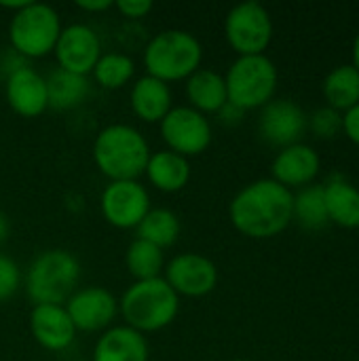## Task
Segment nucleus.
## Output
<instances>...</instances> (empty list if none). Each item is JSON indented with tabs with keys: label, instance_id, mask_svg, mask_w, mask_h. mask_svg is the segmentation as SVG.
<instances>
[{
	"label": "nucleus",
	"instance_id": "obj_1",
	"mask_svg": "<svg viewBox=\"0 0 359 361\" xmlns=\"http://www.w3.org/2000/svg\"><path fill=\"white\" fill-rule=\"evenodd\" d=\"M231 224L250 239H271L294 220V195L273 178L243 186L229 205Z\"/></svg>",
	"mask_w": 359,
	"mask_h": 361
},
{
	"label": "nucleus",
	"instance_id": "obj_2",
	"mask_svg": "<svg viewBox=\"0 0 359 361\" xmlns=\"http://www.w3.org/2000/svg\"><path fill=\"white\" fill-rule=\"evenodd\" d=\"M152 150L144 133L127 123H112L93 140V163L110 182L140 180Z\"/></svg>",
	"mask_w": 359,
	"mask_h": 361
},
{
	"label": "nucleus",
	"instance_id": "obj_3",
	"mask_svg": "<svg viewBox=\"0 0 359 361\" xmlns=\"http://www.w3.org/2000/svg\"><path fill=\"white\" fill-rule=\"evenodd\" d=\"M118 313L125 326L146 336L161 332L176 322L180 313V296L163 277L133 281L118 300Z\"/></svg>",
	"mask_w": 359,
	"mask_h": 361
},
{
	"label": "nucleus",
	"instance_id": "obj_4",
	"mask_svg": "<svg viewBox=\"0 0 359 361\" xmlns=\"http://www.w3.org/2000/svg\"><path fill=\"white\" fill-rule=\"evenodd\" d=\"M80 260L61 247L40 252L23 275V288L34 305H66L80 283Z\"/></svg>",
	"mask_w": 359,
	"mask_h": 361
},
{
	"label": "nucleus",
	"instance_id": "obj_5",
	"mask_svg": "<svg viewBox=\"0 0 359 361\" xmlns=\"http://www.w3.org/2000/svg\"><path fill=\"white\" fill-rule=\"evenodd\" d=\"M142 61L148 76L171 85L178 80H186L201 68L203 47L193 32L169 27L161 30L148 40Z\"/></svg>",
	"mask_w": 359,
	"mask_h": 361
},
{
	"label": "nucleus",
	"instance_id": "obj_6",
	"mask_svg": "<svg viewBox=\"0 0 359 361\" xmlns=\"http://www.w3.org/2000/svg\"><path fill=\"white\" fill-rule=\"evenodd\" d=\"M61 17L57 8L47 2H28L21 11L11 15L8 42L23 59H40L53 53L61 34Z\"/></svg>",
	"mask_w": 359,
	"mask_h": 361
},
{
	"label": "nucleus",
	"instance_id": "obj_7",
	"mask_svg": "<svg viewBox=\"0 0 359 361\" xmlns=\"http://www.w3.org/2000/svg\"><path fill=\"white\" fill-rule=\"evenodd\" d=\"M277 68L267 55H241L224 74L229 104L248 112L264 108L277 91Z\"/></svg>",
	"mask_w": 359,
	"mask_h": 361
},
{
	"label": "nucleus",
	"instance_id": "obj_8",
	"mask_svg": "<svg viewBox=\"0 0 359 361\" xmlns=\"http://www.w3.org/2000/svg\"><path fill=\"white\" fill-rule=\"evenodd\" d=\"M224 36L237 57L264 55L273 40V19L256 0L235 4L224 17Z\"/></svg>",
	"mask_w": 359,
	"mask_h": 361
},
{
	"label": "nucleus",
	"instance_id": "obj_9",
	"mask_svg": "<svg viewBox=\"0 0 359 361\" xmlns=\"http://www.w3.org/2000/svg\"><path fill=\"white\" fill-rule=\"evenodd\" d=\"M159 131L167 150L184 159L203 154L214 137L209 118L190 106H174L159 123Z\"/></svg>",
	"mask_w": 359,
	"mask_h": 361
},
{
	"label": "nucleus",
	"instance_id": "obj_10",
	"mask_svg": "<svg viewBox=\"0 0 359 361\" xmlns=\"http://www.w3.org/2000/svg\"><path fill=\"white\" fill-rule=\"evenodd\" d=\"M99 209L110 226L131 231L150 212V192L140 180L108 182L99 197Z\"/></svg>",
	"mask_w": 359,
	"mask_h": 361
},
{
	"label": "nucleus",
	"instance_id": "obj_11",
	"mask_svg": "<svg viewBox=\"0 0 359 361\" xmlns=\"http://www.w3.org/2000/svg\"><path fill=\"white\" fill-rule=\"evenodd\" d=\"M163 279L182 298H203L218 286L216 264L197 252H184L165 262Z\"/></svg>",
	"mask_w": 359,
	"mask_h": 361
},
{
	"label": "nucleus",
	"instance_id": "obj_12",
	"mask_svg": "<svg viewBox=\"0 0 359 361\" xmlns=\"http://www.w3.org/2000/svg\"><path fill=\"white\" fill-rule=\"evenodd\" d=\"M102 53V40L87 23L63 25L53 49L57 68L80 76H89L93 72Z\"/></svg>",
	"mask_w": 359,
	"mask_h": 361
},
{
	"label": "nucleus",
	"instance_id": "obj_13",
	"mask_svg": "<svg viewBox=\"0 0 359 361\" xmlns=\"http://www.w3.org/2000/svg\"><path fill=\"white\" fill-rule=\"evenodd\" d=\"M63 307L76 332H106L118 315L116 296L102 286L78 288Z\"/></svg>",
	"mask_w": 359,
	"mask_h": 361
},
{
	"label": "nucleus",
	"instance_id": "obj_14",
	"mask_svg": "<svg viewBox=\"0 0 359 361\" xmlns=\"http://www.w3.org/2000/svg\"><path fill=\"white\" fill-rule=\"evenodd\" d=\"M309 118L305 110L292 99H271L258 118V131L264 142L277 148H288L300 144L307 131Z\"/></svg>",
	"mask_w": 359,
	"mask_h": 361
},
{
	"label": "nucleus",
	"instance_id": "obj_15",
	"mask_svg": "<svg viewBox=\"0 0 359 361\" xmlns=\"http://www.w3.org/2000/svg\"><path fill=\"white\" fill-rule=\"evenodd\" d=\"M4 97L8 108L23 118H36L49 110L47 80L30 66L19 68L4 78Z\"/></svg>",
	"mask_w": 359,
	"mask_h": 361
},
{
	"label": "nucleus",
	"instance_id": "obj_16",
	"mask_svg": "<svg viewBox=\"0 0 359 361\" xmlns=\"http://www.w3.org/2000/svg\"><path fill=\"white\" fill-rule=\"evenodd\" d=\"M28 324L34 341L44 351H66L76 338V328L63 305H34Z\"/></svg>",
	"mask_w": 359,
	"mask_h": 361
},
{
	"label": "nucleus",
	"instance_id": "obj_17",
	"mask_svg": "<svg viewBox=\"0 0 359 361\" xmlns=\"http://www.w3.org/2000/svg\"><path fill=\"white\" fill-rule=\"evenodd\" d=\"M322 161L317 152L307 144H294L288 148H281L273 161L271 173L273 180L281 186L290 188H305L309 186L315 176L320 173Z\"/></svg>",
	"mask_w": 359,
	"mask_h": 361
},
{
	"label": "nucleus",
	"instance_id": "obj_18",
	"mask_svg": "<svg viewBox=\"0 0 359 361\" xmlns=\"http://www.w3.org/2000/svg\"><path fill=\"white\" fill-rule=\"evenodd\" d=\"M129 106L131 112L144 123H161L165 114L174 108V93L171 85L154 78V76H140L133 80L129 91Z\"/></svg>",
	"mask_w": 359,
	"mask_h": 361
},
{
	"label": "nucleus",
	"instance_id": "obj_19",
	"mask_svg": "<svg viewBox=\"0 0 359 361\" xmlns=\"http://www.w3.org/2000/svg\"><path fill=\"white\" fill-rule=\"evenodd\" d=\"M150 349L144 334L121 324L112 326L97 338L91 361H148Z\"/></svg>",
	"mask_w": 359,
	"mask_h": 361
},
{
	"label": "nucleus",
	"instance_id": "obj_20",
	"mask_svg": "<svg viewBox=\"0 0 359 361\" xmlns=\"http://www.w3.org/2000/svg\"><path fill=\"white\" fill-rule=\"evenodd\" d=\"M184 93L193 110L201 114H218L226 104V82L224 76L212 68H199L195 74H190L184 80Z\"/></svg>",
	"mask_w": 359,
	"mask_h": 361
},
{
	"label": "nucleus",
	"instance_id": "obj_21",
	"mask_svg": "<svg viewBox=\"0 0 359 361\" xmlns=\"http://www.w3.org/2000/svg\"><path fill=\"white\" fill-rule=\"evenodd\" d=\"M144 176L150 186L161 192H180L190 182V161L171 152V150H157L150 154Z\"/></svg>",
	"mask_w": 359,
	"mask_h": 361
},
{
	"label": "nucleus",
	"instance_id": "obj_22",
	"mask_svg": "<svg viewBox=\"0 0 359 361\" xmlns=\"http://www.w3.org/2000/svg\"><path fill=\"white\" fill-rule=\"evenodd\" d=\"M328 220L343 228H359V188L343 178L324 184Z\"/></svg>",
	"mask_w": 359,
	"mask_h": 361
},
{
	"label": "nucleus",
	"instance_id": "obj_23",
	"mask_svg": "<svg viewBox=\"0 0 359 361\" xmlns=\"http://www.w3.org/2000/svg\"><path fill=\"white\" fill-rule=\"evenodd\" d=\"M44 80H47V93H49V108L59 110V112L80 106L91 93L89 76L72 74L59 68H55L49 76H44Z\"/></svg>",
	"mask_w": 359,
	"mask_h": 361
},
{
	"label": "nucleus",
	"instance_id": "obj_24",
	"mask_svg": "<svg viewBox=\"0 0 359 361\" xmlns=\"http://www.w3.org/2000/svg\"><path fill=\"white\" fill-rule=\"evenodd\" d=\"M135 231H138V239H144L157 245L159 250H167L176 245V241L180 239L182 222L178 214L167 207H150V212L144 216V220Z\"/></svg>",
	"mask_w": 359,
	"mask_h": 361
},
{
	"label": "nucleus",
	"instance_id": "obj_25",
	"mask_svg": "<svg viewBox=\"0 0 359 361\" xmlns=\"http://www.w3.org/2000/svg\"><path fill=\"white\" fill-rule=\"evenodd\" d=\"M125 267H127V273L133 277V281L163 277L165 254L157 245L135 237L125 252Z\"/></svg>",
	"mask_w": 359,
	"mask_h": 361
},
{
	"label": "nucleus",
	"instance_id": "obj_26",
	"mask_svg": "<svg viewBox=\"0 0 359 361\" xmlns=\"http://www.w3.org/2000/svg\"><path fill=\"white\" fill-rule=\"evenodd\" d=\"M324 97L334 110H351L359 104V72L353 66H339L324 80Z\"/></svg>",
	"mask_w": 359,
	"mask_h": 361
},
{
	"label": "nucleus",
	"instance_id": "obj_27",
	"mask_svg": "<svg viewBox=\"0 0 359 361\" xmlns=\"http://www.w3.org/2000/svg\"><path fill=\"white\" fill-rule=\"evenodd\" d=\"M93 80L104 87V89H121L125 85H129L135 76V61L127 55V53H118V51H110V53H102V57L97 59L95 68H93Z\"/></svg>",
	"mask_w": 359,
	"mask_h": 361
},
{
	"label": "nucleus",
	"instance_id": "obj_28",
	"mask_svg": "<svg viewBox=\"0 0 359 361\" xmlns=\"http://www.w3.org/2000/svg\"><path fill=\"white\" fill-rule=\"evenodd\" d=\"M294 220H298L305 228L317 231L324 228L328 220L326 199H324V186H305L294 195Z\"/></svg>",
	"mask_w": 359,
	"mask_h": 361
},
{
	"label": "nucleus",
	"instance_id": "obj_29",
	"mask_svg": "<svg viewBox=\"0 0 359 361\" xmlns=\"http://www.w3.org/2000/svg\"><path fill=\"white\" fill-rule=\"evenodd\" d=\"M23 283V275L19 271V264L0 252V305L8 302L21 288Z\"/></svg>",
	"mask_w": 359,
	"mask_h": 361
},
{
	"label": "nucleus",
	"instance_id": "obj_30",
	"mask_svg": "<svg viewBox=\"0 0 359 361\" xmlns=\"http://www.w3.org/2000/svg\"><path fill=\"white\" fill-rule=\"evenodd\" d=\"M307 125H311V129L320 137H334L336 133L343 131V114L328 106V108L317 110Z\"/></svg>",
	"mask_w": 359,
	"mask_h": 361
},
{
	"label": "nucleus",
	"instance_id": "obj_31",
	"mask_svg": "<svg viewBox=\"0 0 359 361\" xmlns=\"http://www.w3.org/2000/svg\"><path fill=\"white\" fill-rule=\"evenodd\" d=\"M114 8L125 19H144L152 11V2L150 0H118L114 2Z\"/></svg>",
	"mask_w": 359,
	"mask_h": 361
},
{
	"label": "nucleus",
	"instance_id": "obj_32",
	"mask_svg": "<svg viewBox=\"0 0 359 361\" xmlns=\"http://www.w3.org/2000/svg\"><path fill=\"white\" fill-rule=\"evenodd\" d=\"M343 131L353 144L359 146V104L343 114Z\"/></svg>",
	"mask_w": 359,
	"mask_h": 361
},
{
	"label": "nucleus",
	"instance_id": "obj_33",
	"mask_svg": "<svg viewBox=\"0 0 359 361\" xmlns=\"http://www.w3.org/2000/svg\"><path fill=\"white\" fill-rule=\"evenodd\" d=\"M76 6L85 13H104L114 6L112 0H78Z\"/></svg>",
	"mask_w": 359,
	"mask_h": 361
},
{
	"label": "nucleus",
	"instance_id": "obj_34",
	"mask_svg": "<svg viewBox=\"0 0 359 361\" xmlns=\"http://www.w3.org/2000/svg\"><path fill=\"white\" fill-rule=\"evenodd\" d=\"M28 2H30V0H0V8H4V11H13V15H15V13H17V11H21Z\"/></svg>",
	"mask_w": 359,
	"mask_h": 361
},
{
	"label": "nucleus",
	"instance_id": "obj_35",
	"mask_svg": "<svg viewBox=\"0 0 359 361\" xmlns=\"http://www.w3.org/2000/svg\"><path fill=\"white\" fill-rule=\"evenodd\" d=\"M8 235H11V222H8L6 214L0 209V245L8 239Z\"/></svg>",
	"mask_w": 359,
	"mask_h": 361
},
{
	"label": "nucleus",
	"instance_id": "obj_36",
	"mask_svg": "<svg viewBox=\"0 0 359 361\" xmlns=\"http://www.w3.org/2000/svg\"><path fill=\"white\" fill-rule=\"evenodd\" d=\"M351 66L359 72V34L358 38H355V42H353V63Z\"/></svg>",
	"mask_w": 359,
	"mask_h": 361
},
{
	"label": "nucleus",
	"instance_id": "obj_37",
	"mask_svg": "<svg viewBox=\"0 0 359 361\" xmlns=\"http://www.w3.org/2000/svg\"><path fill=\"white\" fill-rule=\"evenodd\" d=\"M233 361H248V360H233Z\"/></svg>",
	"mask_w": 359,
	"mask_h": 361
},
{
	"label": "nucleus",
	"instance_id": "obj_38",
	"mask_svg": "<svg viewBox=\"0 0 359 361\" xmlns=\"http://www.w3.org/2000/svg\"><path fill=\"white\" fill-rule=\"evenodd\" d=\"M76 361H85V360H76Z\"/></svg>",
	"mask_w": 359,
	"mask_h": 361
}]
</instances>
